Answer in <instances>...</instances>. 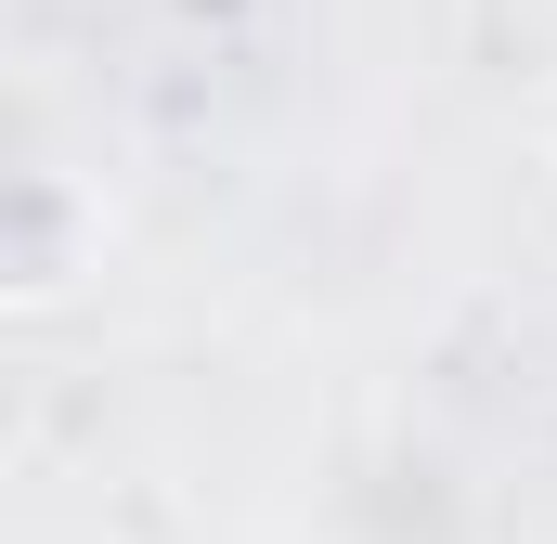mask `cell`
<instances>
[{
  "label": "cell",
  "mask_w": 557,
  "mask_h": 544,
  "mask_svg": "<svg viewBox=\"0 0 557 544\" xmlns=\"http://www.w3.org/2000/svg\"><path fill=\"white\" fill-rule=\"evenodd\" d=\"M104 272V195L78 169H26L13 182V234H0V298L13 311H65Z\"/></svg>",
  "instance_id": "obj_1"
},
{
  "label": "cell",
  "mask_w": 557,
  "mask_h": 544,
  "mask_svg": "<svg viewBox=\"0 0 557 544\" xmlns=\"http://www.w3.org/2000/svg\"><path fill=\"white\" fill-rule=\"evenodd\" d=\"M545 156H557V91H545Z\"/></svg>",
  "instance_id": "obj_2"
}]
</instances>
